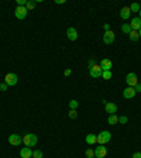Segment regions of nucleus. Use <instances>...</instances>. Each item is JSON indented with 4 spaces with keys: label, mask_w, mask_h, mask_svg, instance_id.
<instances>
[{
    "label": "nucleus",
    "mask_w": 141,
    "mask_h": 158,
    "mask_svg": "<svg viewBox=\"0 0 141 158\" xmlns=\"http://www.w3.org/2000/svg\"><path fill=\"white\" fill-rule=\"evenodd\" d=\"M37 141L38 138L35 134H33V133H30V134H26V136L23 137V143H24V146L26 147H35L37 146Z\"/></svg>",
    "instance_id": "f257e3e1"
},
{
    "label": "nucleus",
    "mask_w": 141,
    "mask_h": 158,
    "mask_svg": "<svg viewBox=\"0 0 141 158\" xmlns=\"http://www.w3.org/2000/svg\"><path fill=\"white\" fill-rule=\"evenodd\" d=\"M112 140V133L110 131H100L98 134V143L100 146H104L106 143H109Z\"/></svg>",
    "instance_id": "f03ea898"
},
{
    "label": "nucleus",
    "mask_w": 141,
    "mask_h": 158,
    "mask_svg": "<svg viewBox=\"0 0 141 158\" xmlns=\"http://www.w3.org/2000/svg\"><path fill=\"white\" fill-rule=\"evenodd\" d=\"M126 83H127V86H131L134 87L138 83V79H137V75L134 72H130V73H127V76H126Z\"/></svg>",
    "instance_id": "7ed1b4c3"
},
{
    "label": "nucleus",
    "mask_w": 141,
    "mask_h": 158,
    "mask_svg": "<svg viewBox=\"0 0 141 158\" xmlns=\"http://www.w3.org/2000/svg\"><path fill=\"white\" fill-rule=\"evenodd\" d=\"M27 13L28 10L26 7H20V6H17L16 10H14V16L18 18V20H23V18H26L27 17Z\"/></svg>",
    "instance_id": "20e7f679"
},
{
    "label": "nucleus",
    "mask_w": 141,
    "mask_h": 158,
    "mask_svg": "<svg viewBox=\"0 0 141 158\" xmlns=\"http://www.w3.org/2000/svg\"><path fill=\"white\" fill-rule=\"evenodd\" d=\"M106 155H107V148L104 147V146H100V144H99V147L95 148V157L106 158Z\"/></svg>",
    "instance_id": "39448f33"
},
{
    "label": "nucleus",
    "mask_w": 141,
    "mask_h": 158,
    "mask_svg": "<svg viewBox=\"0 0 141 158\" xmlns=\"http://www.w3.org/2000/svg\"><path fill=\"white\" fill-rule=\"evenodd\" d=\"M4 82L9 85V86H14L17 82H18V78H17L16 73H7L4 76Z\"/></svg>",
    "instance_id": "423d86ee"
},
{
    "label": "nucleus",
    "mask_w": 141,
    "mask_h": 158,
    "mask_svg": "<svg viewBox=\"0 0 141 158\" xmlns=\"http://www.w3.org/2000/svg\"><path fill=\"white\" fill-rule=\"evenodd\" d=\"M103 41H104V44H107V45H112V44L114 43V33L112 30H110V31H104Z\"/></svg>",
    "instance_id": "0eeeda50"
},
{
    "label": "nucleus",
    "mask_w": 141,
    "mask_h": 158,
    "mask_svg": "<svg viewBox=\"0 0 141 158\" xmlns=\"http://www.w3.org/2000/svg\"><path fill=\"white\" fill-rule=\"evenodd\" d=\"M102 68H100V65H95L92 66L90 69H89V73H90V76L92 78H100L102 76Z\"/></svg>",
    "instance_id": "6e6552de"
},
{
    "label": "nucleus",
    "mask_w": 141,
    "mask_h": 158,
    "mask_svg": "<svg viewBox=\"0 0 141 158\" xmlns=\"http://www.w3.org/2000/svg\"><path fill=\"white\" fill-rule=\"evenodd\" d=\"M9 143L11 146H20L23 143V137L18 134H11V136H9Z\"/></svg>",
    "instance_id": "1a4fd4ad"
},
{
    "label": "nucleus",
    "mask_w": 141,
    "mask_h": 158,
    "mask_svg": "<svg viewBox=\"0 0 141 158\" xmlns=\"http://www.w3.org/2000/svg\"><path fill=\"white\" fill-rule=\"evenodd\" d=\"M104 109H106V113H109V115H116L117 113V104L112 103V102H107V103L104 104Z\"/></svg>",
    "instance_id": "9d476101"
},
{
    "label": "nucleus",
    "mask_w": 141,
    "mask_h": 158,
    "mask_svg": "<svg viewBox=\"0 0 141 158\" xmlns=\"http://www.w3.org/2000/svg\"><path fill=\"white\" fill-rule=\"evenodd\" d=\"M136 89H134V87H131V86H127L124 89V90H123V96H124L126 99H133L134 98V96H136Z\"/></svg>",
    "instance_id": "9b49d317"
},
{
    "label": "nucleus",
    "mask_w": 141,
    "mask_h": 158,
    "mask_svg": "<svg viewBox=\"0 0 141 158\" xmlns=\"http://www.w3.org/2000/svg\"><path fill=\"white\" fill-rule=\"evenodd\" d=\"M100 68H102V71H112V68H113V62L110 60H102L100 62Z\"/></svg>",
    "instance_id": "f8f14e48"
},
{
    "label": "nucleus",
    "mask_w": 141,
    "mask_h": 158,
    "mask_svg": "<svg viewBox=\"0 0 141 158\" xmlns=\"http://www.w3.org/2000/svg\"><path fill=\"white\" fill-rule=\"evenodd\" d=\"M66 37H68V40H70V41H75V40H78V31H76L73 27H69L66 30Z\"/></svg>",
    "instance_id": "ddd939ff"
},
{
    "label": "nucleus",
    "mask_w": 141,
    "mask_h": 158,
    "mask_svg": "<svg viewBox=\"0 0 141 158\" xmlns=\"http://www.w3.org/2000/svg\"><path fill=\"white\" fill-rule=\"evenodd\" d=\"M130 27H131V30L140 31V28H141V18H140V17H134V18L131 20Z\"/></svg>",
    "instance_id": "4468645a"
},
{
    "label": "nucleus",
    "mask_w": 141,
    "mask_h": 158,
    "mask_svg": "<svg viewBox=\"0 0 141 158\" xmlns=\"http://www.w3.org/2000/svg\"><path fill=\"white\" fill-rule=\"evenodd\" d=\"M20 157L21 158H31L33 157V150L30 147H23L20 151Z\"/></svg>",
    "instance_id": "2eb2a0df"
},
{
    "label": "nucleus",
    "mask_w": 141,
    "mask_h": 158,
    "mask_svg": "<svg viewBox=\"0 0 141 158\" xmlns=\"http://www.w3.org/2000/svg\"><path fill=\"white\" fill-rule=\"evenodd\" d=\"M130 7H123L121 10H120V17L123 18V20H127V18H130Z\"/></svg>",
    "instance_id": "dca6fc26"
},
{
    "label": "nucleus",
    "mask_w": 141,
    "mask_h": 158,
    "mask_svg": "<svg viewBox=\"0 0 141 158\" xmlns=\"http://www.w3.org/2000/svg\"><path fill=\"white\" fill-rule=\"evenodd\" d=\"M86 143L89 144V146L96 144V143H98V136H95V134H87L86 136Z\"/></svg>",
    "instance_id": "f3484780"
},
{
    "label": "nucleus",
    "mask_w": 141,
    "mask_h": 158,
    "mask_svg": "<svg viewBox=\"0 0 141 158\" xmlns=\"http://www.w3.org/2000/svg\"><path fill=\"white\" fill-rule=\"evenodd\" d=\"M107 123H109V124H112V126L117 124V123H119V116H117V115H109Z\"/></svg>",
    "instance_id": "a211bd4d"
},
{
    "label": "nucleus",
    "mask_w": 141,
    "mask_h": 158,
    "mask_svg": "<svg viewBox=\"0 0 141 158\" xmlns=\"http://www.w3.org/2000/svg\"><path fill=\"white\" fill-rule=\"evenodd\" d=\"M129 37H130L131 41H137V40L140 38V34H138V31H136V30H131V33L129 34Z\"/></svg>",
    "instance_id": "6ab92c4d"
},
{
    "label": "nucleus",
    "mask_w": 141,
    "mask_h": 158,
    "mask_svg": "<svg viewBox=\"0 0 141 158\" xmlns=\"http://www.w3.org/2000/svg\"><path fill=\"white\" fill-rule=\"evenodd\" d=\"M140 10H141V7H140L138 3H133V4L130 6V11H131V13H138Z\"/></svg>",
    "instance_id": "aec40b11"
},
{
    "label": "nucleus",
    "mask_w": 141,
    "mask_h": 158,
    "mask_svg": "<svg viewBox=\"0 0 141 158\" xmlns=\"http://www.w3.org/2000/svg\"><path fill=\"white\" fill-rule=\"evenodd\" d=\"M112 76H113L112 71H103V72H102V78H103V79H106V81L112 79Z\"/></svg>",
    "instance_id": "412c9836"
},
{
    "label": "nucleus",
    "mask_w": 141,
    "mask_h": 158,
    "mask_svg": "<svg viewBox=\"0 0 141 158\" xmlns=\"http://www.w3.org/2000/svg\"><path fill=\"white\" fill-rule=\"evenodd\" d=\"M121 31H123L124 34H130L131 33L130 24H127V23H126V24H123V26H121Z\"/></svg>",
    "instance_id": "4be33fe9"
},
{
    "label": "nucleus",
    "mask_w": 141,
    "mask_h": 158,
    "mask_svg": "<svg viewBox=\"0 0 141 158\" xmlns=\"http://www.w3.org/2000/svg\"><path fill=\"white\" fill-rule=\"evenodd\" d=\"M34 7H35V1H33V0H27L26 9H27V10H33Z\"/></svg>",
    "instance_id": "5701e85b"
},
{
    "label": "nucleus",
    "mask_w": 141,
    "mask_h": 158,
    "mask_svg": "<svg viewBox=\"0 0 141 158\" xmlns=\"http://www.w3.org/2000/svg\"><path fill=\"white\" fill-rule=\"evenodd\" d=\"M78 106H79L78 100H70V102H69V109L76 110V109H78Z\"/></svg>",
    "instance_id": "b1692460"
},
{
    "label": "nucleus",
    "mask_w": 141,
    "mask_h": 158,
    "mask_svg": "<svg viewBox=\"0 0 141 158\" xmlns=\"http://www.w3.org/2000/svg\"><path fill=\"white\" fill-rule=\"evenodd\" d=\"M68 116H69V119H76V117H78V112H76V110L69 109V113H68Z\"/></svg>",
    "instance_id": "393cba45"
},
{
    "label": "nucleus",
    "mask_w": 141,
    "mask_h": 158,
    "mask_svg": "<svg viewBox=\"0 0 141 158\" xmlns=\"http://www.w3.org/2000/svg\"><path fill=\"white\" fill-rule=\"evenodd\" d=\"M33 158H43V151H40V150L33 151Z\"/></svg>",
    "instance_id": "a878e982"
},
{
    "label": "nucleus",
    "mask_w": 141,
    "mask_h": 158,
    "mask_svg": "<svg viewBox=\"0 0 141 158\" xmlns=\"http://www.w3.org/2000/svg\"><path fill=\"white\" fill-rule=\"evenodd\" d=\"M85 154H86V157H92L93 158V157H95V150H92V148H87Z\"/></svg>",
    "instance_id": "bb28decb"
},
{
    "label": "nucleus",
    "mask_w": 141,
    "mask_h": 158,
    "mask_svg": "<svg viewBox=\"0 0 141 158\" xmlns=\"http://www.w3.org/2000/svg\"><path fill=\"white\" fill-rule=\"evenodd\" d=\"M7 87H9V85H7L6 82H1V83H0V90H1V92H6Z\"/></svg>",
    "instance_id": "cd10ccee"
},
{
    "label": "nucleus",
    "mask_w": 141,
    "mask_h": 158,
    "mask_svg": "<svg viewBox=\"0 0 141 158\" xmlns=\"http://www.w3.org/2000/svg\"><path fill=\"white\" fill-rule=\"evenodd\" d=\"M119 123L126 124V123H127V116H120V117H119Z\"/></svg>",
    "instance_id": "c85d7f7f"
},
{
    "label": "nucleus",
    "mask_w": 141,
    "mask_h": 158,
    "mask_svg": "<svg viewBox=\"0 0 141 158\" xmlns=\"http://www.w3.org/2000/svg\"><path fill=\"white\" fill-rule=\"evenodd\" d=\"M87 65H89V69L92 68V66L96 65V62H95V60H89V62H87Z\"/></svg>",
    "instance_id": "c756f323"
},
{
    "label": "nucleus",
    "mask_w": 141,
    "mask_h": 158,
    "mask_svg": "<svg viewBox=\"0 0 141 158\" xmlns=\"http://www.w3.org/2000/svg\"><path fill=\"white\" fill-rule=\"evenodd\" d=\"M134 89H136V92H138V93L141 92V83H140V82H138L136 86H134Z\"/></svg>",
    "instance_id": "7c9ffc66"
},
{
    "label": "nucleus",
    "mask_w": 141,
    "mask_h": 158,
    "mask_svg": "<svg viewBox=\"0 0 141 158\" xmlns=\"http://www.w3.org/2000/svg\"><path fill=\"white\" fill-rule=\"evenodd\" d=\"M64 73H65V76H69L70 73H72V71H70V68H68V69H65V72H64Z\"/></svg>",
    "instance_id": "2f4dec72"
},
{
    "label": "nucleus",
    "mask_w": 141,
    "mask_h": 158,
    "mask_svg": "<svg viewBox=\"0 0 141 158\" xmlns=\"http://www.w3.org/2000/svg\"><path fill=\"white\" fill-rule=\"evenodd\" d=\"M65 0H55V4H64Z\"/></svg>",
    "instance_id": "473e14b6"
},
{
    "label": "nucleus",
    "mask_w": 141,
    "mask_h": 158,
    "mask_svg": "<svg viewBox=\"0 0 141 158\" xmlns=\"http://www.w3.org/2000/svg\"><path fill=\"white\" fill-rule=\"evenodd\" d=\"M133 158H141V153H134L133 154Z\"/></svg>",
    "instance_id": "72a5a7b5"
},
{
    "label": "nucleus",
    "mask_w": 141,
    "mask_h": 158,
    "mask_svg": "<svg viewBox=\"0 0 141 158\" xmlns=\"http://www.w3.org/2000/svg\"><path fill=\"white\" fill-rule=\"evenodd\" d=\"M103 28H104V31H110V26L109 24H104Z\"/></svg>",
    "instance_id": "f704fd0d"
},
{
    "label": "nucleus",
    "mask_w": 141,
    "mask_h": 158,
    "mask_svg": "<svg viewBox=\"0 0 141 158\" xmlns=\"http://www.w3.org/2000/svg\"><path fill=\"white\" fill-rule=\"evenodd\" d=\"M138 17H140V18H141V10L138 11Z\"/></svg>",
    "instance_id": "c9c22d12"
},
{
    "label": "nucleus",
    "mask_w": 141,
    "mask_h": 158,
    "mask_svg": "<svg viewBox=\"0 0 141 158\" xmlns=\"http://www.w3.org/2000/svg\"><path fill=\"white\" fill-rule=\"evenodd\" d=\"M138 34H140V38H141V28H140V31H138Z\"/></svg>",
    "instance_id": "e433bc0d"
},
{
    "label": "nucleus",
    "mask_w": 141,
    "mask_h": 158,
    "mask_svg": "<svg viewBox=\"0 0 141 158\" xmlns=\"http://www.w3.org/2000/svg\"><path fill=\"white\" fill-rule=\"evenodd\" d=\"M86 158H92V157H86Z\"/></svg>",
    "instance_id": "4c0bfd02"
}]
</instances>
